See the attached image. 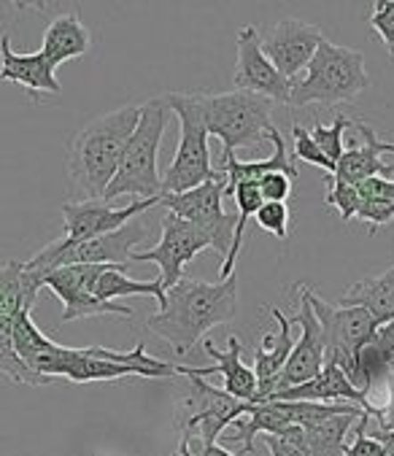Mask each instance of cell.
I'll return each mask as SVG.
<instances>
[{"label":"cell","instance_id":"obj_1","mask_svg":"<svg viewBox=\"0 0 394 456\" xmlns=\"http://www.w3.org/2000/svg\"><path fill=\"white\" fill-rule=\"evenodd\" d=\"M14 351L25 368L46 387L54 379L73 384L117 381L127 376L138 379H176L181 364H170L146 354V343H138L133 351H111L103 346L68 348L46 338L33 322V311L20 314L14 324Z\"/></svg>","mask_w":394,"mask_h":456},{"label":"cell","instance_id":"obj_2","mask_svg":"<svg viewBox=\"0 0 394 456\" xmlns=\"http://www.w3.org/2000/svg\"><path fill=\"white\" fill-rule=\"evenodd\" d=\"M238 314V276L219 284L181 279L165 292V303L149 316V330L162 338L173 354L186 356L217 324L233 322Z\"/></svg>","mask_w":394,"mask_h":456},{"label":"cell","instance_id":"obj_3","mask_svg":"<svg viewBox=\"0 0 394 456\" xmlns=\"http://www.w3.org/2000/svg\"><path fill=\"white\" fill-rule=\"evenodd\" d=\"M141 106H122L86 122L68 143L70 203L103 200L119 167L122 151L138 125Z\"/></svg>","mask_w":394,"mask_h":456},{"label":"cell","instance_id":"obj_4","mask_svg":"<svg viewBox=\"0 0 394 456\" xmlns=\"http://www.w3.org/2000/svg\"><path fill=\"white\" fill-rule=\"evenodd\" d=\"M170 117H173V111H170L165 95L149 98L146 103H141L138 125L122 151L119 167L103 195L106 203H114L117 198H125V195H133L141 200L162 198V178L157 170V154H160L162 135H165Z\"/></svg>","mask_w":394,"mask_h":456},{"label":"cell","instance_id":"obj_5","mask_svg":"<svg viewBox=\"0 0 394 456\" xmlns=\"http://www.w3.org/2000/svg\"><path fill=\"white\" fill-rule=\"evenodd\" d=\"M365 89H370V76L365 70V54L351 46H338L322 38L316 54L300 78L291 81L289 106L303 109L311 103H351Z\"/></svg>","mask_w":394,"mask_h":456},{"label":"cell","instance_id":"obj_6","mask_svg":"<svg viewBox=\"0 0 394 456\" xmlns=\"http://www.w3.org/2000/svg\"><path fill=\"white\" fill-rule=\"evenodd\" d=\"M203 125L209 135H217L225 151L251 149L265 141V133L273 127V101L254 93H194Z\"/></svg>","mask_w":394,"mask_h":456},{"label":"cell","instance_id":"obj_7","mask_svg":"<svg viewBox=\"0 0 394 456\" xmlns=\"http://www.w3.org/2000/svg\"><path fill=\"white\" fill-rule=\"evenodd\" d=\"M168 106L178 117V149L176 157L162 175V195H181L194 187L206 184L222 175V170H214L211 165V149H209V130L203 125L201 109H197L194 93H168Z\"/></svg>","mask_w":394,"mask_h":456},{"label":"cell","instance_id":"obj_8","mask_svg":"<svg viewBox=\"0 0 394 456\" xmlns=\"http://www.w3.org/2000/svg\"><path fill=\"white\" fill-rule=\"evenodd\" d=\"M149 238V227L144 216H135L133 222H127L125 227H119L117 232L92 238V240H81V243H65L52 240L46 243L38 254H33L25 265L28 270H33L36 276H44L57 267H68V265H114V267H133V251L135 246H141Z\"/></svg>","mask_w":394,"mask_h":456},{"label":"cell","instance_id":"obj_9","mask_svg":"<svg viewBox=\"0 0 394 456\" xmlns=\"http://www.w3.org/2000/svg\"><path fill=\"white\" fill-rule=\"evenodd\" d=\"M41 289H44L41 276L28 270L25 262L17 259L0 262V376L9 379L12 384L44 387L20 362L14 351V324L20 314L33 311Z\"/></svg>","mask_w":394,"mask_h":456},{"label":"cell","instance_id":"obj_10","mask_svg":"<svg viewBox=\"0 0 394 456\" xmlns=\"http://www.w3.org/2000/svg\"><path fill=\"white\" fill-rule=\"evenodd\" d=\"M181 376L189 379V392L176 403V427L178 440H197L203 445L219 443L222 432L246 416L249 403L230 397L225 389L206 384V379L194 376V368H184Z\"/></svg>","mask_w":394,"mask_h":456},{"label":"cell","instance_id":"obj_11","mask_svg":"<svg viewBox=\"0 0 394 456\" xmlns=\"http://www.w3.org/2000/svg\"><path fill=\"white\" fill-rule=\"evenodd\" d=\"M160 206H165L178 219L189 222L197 232L209 240V248L227 256L235 230V216L225 211V173L214 181L194 187L181 195H162Z\"/></svg>","mask_w":394,"mask_h":456},{"label":"cell","instance_id":"obj_12","mask_svg":"<svg viewBox=\"0 0 394 456\" xmlns=\"http://www.w3.org/2000/svg\"><path fill=\"white\" fill-rule=\"evenodd\" d=\"M311 308L322 327L324 362L338 364L349 379L357 351L373 340L378 324L370 319L367 311L354 308V305H332V303L322 300L314 289H311Z\"/></svg>","mask_w":394,"mask_h":456},{"label":"cell","instance_id":"obj_13","mask_svg":"<svg viewBox=\"0 0 394 456\" xmlns=\"http://www.w3.org/2000/svg\"><path fill=\"white\" fill-rule=\"evenodd\" d=\"M103 265H68L44 276V287L60 297L62 322L89 319V316H122L133 319L135 311L122 303H101L92 295V281Z\"/></svg>","mask_w":394,"mask_h":456},{"label":"cell","instance_id":"obj_14","mask_svg":"<svg viewBox=\"0 0 394 456\" xmlns=\"http://www.w3.org/2000/svg\"><path fill=\"white\" fill-rule=\"evenodd\" d=\"M209 248V240L197 232L189 222L178 219L176 214H165L162 216V235L157 240V246L146 248V251H133V262H154L160 267V281L165 287V292L170 287H176L184 279V267Z\"/></svg>","mask_w":394,"mask_h":456},{"label":"cell","instance_id":"obj_15","mask_svg":"<svg viewBox=\"0 0 394 456\" xmlns=\"http://www.w3.org/2000/svg\"><path fill=\"white\" fill-rule=\"evenodd\" d=\"M298 314L286 316L294 327H300V338L294 340L291 354L283 364V373L278 379V389H291L308 384L311 379H316L324 368V343H322V327L314 316L311 308V287L308 284H298Z\"/></svg>","mask_w":394,"mask_h":456},{"label":"cell","instance_id":"obj_16","mask_svg":"<svg viewBox=\"0 0 394 456\" xmlns=\"http://www.w3.org/2000/svg\"><path fill=\"white\" fill-rule=\"evenodd\" d=\"M160 206V198L152 200H133L127 206H114L106 200H84V203H62V219H65V243H81L109 232H117L135 216H144Z\"/></svg>","mask_w":394,"mask_h":456},{"label":"cell","instance_id":"obj_17","mask_svg":"<svg viewBox=\"0 0 394 456\" xmlns=\"http://www.w3.org/2000/svg\"><path fill=\"white\" fill-rule=\"evenodd\" d=\"M322 38H324L322 28L303 22V20H278L265 36L259 33L265 57L289 81L303 76V70L308 68L311 57L316 54Z\"/></svg>","mask_w":394,"mask_h":456},{"label":"cell","instance_id":"obj_18","mask_svg":"<svg viewBox=\"0 0 394 456\" xmlns=\"http://www.w3.org/2000/svg\"><path fill=\"white\" fill-rule=\"evenodd\" d=\"M235 49H238V57H235L233 81H235V86L241 89V93H254V95H262V98H267L273 103H286L289 106L291 81L283 78L275 70V65L265 57L259 30L254 25L241 28Z\"/></svg>","mask_w":394,"mask_h":456},{"label":"cell","instance_id":"obj_19","mask_svg":"<svg viewBox=\"0 0 394 456\" xmlns=\"http://www.w3.org/2000/svg\"><path fill=\"white\" fill-rule=\"evenodd\" d=\"M346 133L354 135V143L343 149V157L338 159L332 173L335 178L359 187L367 178H389L394 173V165L383 162V154H394V143L383 141L367 122H351Z\"/></svg>","mask_w":394,"mask_h":456},{"label":"cell","instance_id":"obj_20","mask_svg":"<svg viewBox=\"0 0 394 456\" xmlns=\"http://www.w3.org/2000/svg\"><path fill=\"white\" fill-rule=\"evenodd\" d=\"M54 70L57 68H52L41 52L20 54V52H14L9 33L0 36V81H14V84L25 86L33 95V101H38V95H60L62 93Z\"/></svg>","mask_w":394,"mask_h":456},{"label":"cell","instance_id":"obj_21","mask_svg":"<svg viewBox=\"0 0 394 456\" xmlns=\"http://www.w3.org/2000/svg\"><path fill=\"white\" fill-rule=\"evenodd\" d=\"M270 316L278 322V335H265L262 346L254 351V376H257V403H267L275 389L278 379L283 373V364L291 354L294 346V324L286 319L281 308L270 305Z\"/></svg>","mask_w":394,"mask_h":456},{"label":"cell","instance_id":"obj_22","mask_svg":"<svg viewBox=\"0 0 394 456\" xmlns=\"http://www.w3.org/2000/svg\"><path fill=\"white\" fill-rule=\"evenodd\" d=\"M265 141H270L273 149H275L265 159H246V162H241L233 151H225V170H222L225 173V198H230L238 184H259V181L267 173H283L291 181L300 178L298 167H294V157H289V151H286L283 135L275 127H270L265 133Z\"/></svg>","mask_w":394,"mask_h":456},{"label":"cell","instance_id":"obj_23","mask_svg":"<svg viewBox=\"0 0 394 456\" xmlns=\"http://www.w3.org/2000/svg\"><path fill=\"white\" fill-rule=\"evenodd\" d=\"M203 348L209 356L217 359L211 368H194V376H222L225 379V392L241 403H257V376L251 368L243 364V346L235 335L227 338V348L222 351L211 338H203Z\"/></svg>","mask_w":394,"mask_h":456},{"label":"cell","instance_id":"obj_24","mask_svg":"<svg viewBox=\"0 0 394 456\" xmlns=\"http://www.w3.org/2000/svg\"><path fill=\"white\" fill-rule=\"evenodd\" d=\"M270 400H281V403H341V400H346L349 405H357L365 413L370 411L367 397L346 379V373L338 368V364H330V362H324L322 373L316 379H311L308 384L275 392Z\"/></svg>","mask_w":394,"mask_h":456},{"label":"cell","instance_id":"obj_25","mask_svg":"<svg viewBox=\"0 0 394 456\" xmlns=\"http://www.w3.org/2000/svg\"><path fill=\"white\" fill-rule=\"evenodd\" d=\"M89 49H92V36H89L86 25L81 22V17L76 12H68L49 22L38 52L49 60L52 68H60L68 60L84 57Z\"/></svg>","mask_w":394,"mask_h":456},{"label":"cell","instance_id":"obj_26","mask_svg":"<svg viewBox=\"0 0 394 456\" xmlns=\"http://www.w3.org/2000/svg\"><path fill=\"white\" fill-rule=\"evenodd\" d=\"M341 305H354V308L367 311L378 327L391 322L394 319V265L386 273H381V276H370V279L351 284L343 292Z\"/></svg>","mask_w":394,"mask_h":456},{"label":"cell","instance_id":"obj_27","mask_svg":"<svg viewBox=\"0 0 394 456\" xmlns=\"http://www.w3.org/2000/svg\"><path fill=\"white\" fill-rule=\"evenodd\" d=\"M92 295L101 303H119V297H133V295L154 297L160 305L165 303V287L160 279L133 281V279H127L125 267H114V265L101 267V273H97L94 281H92Z\"/></svg>","mask_w":394,"mask_h":456},{"label":"cell","instance_id":"obj_28","mask_svg":"<svg viewBox=\"0 0 394 456\" xmlns=\"http://www.w3.org/2000/svg\"><path fill=\"white\" fill-rule=\"evenodd\" d=\"M349 127H351V119L343 117V114H338L332 125H322V122H319V125H314V130H311V138L316 141V146L322 149V154H324L332 165H338V159L343 157V135H346Z\"/></svg>","mask_w":394,"mask_h":456},{"label":"cell","instance_id":"obj_29","mask_svg":"<svg viewBox=\"0 0 394 456\" xmlns=\"http://www.w3.org/2000/svg\"><path fill=\"white\" fill-rule=\"evenodd\" d=\"M324 184H327V195H324V203L338 208L341 211V219L343 222H351L357 216V208L362 203V195L354 184H346V181L335 178L332 173H327L324 178Z\"/></svg>","mask_w":394,"mask_h":456},{"label":"cell","instance_id":"obj_30","mask_svg":"<svg viewBox=\"0 0 394 456\" xmlns=\"http://www.w3.org/2000/svg\"><path fill=\"white\" fill-rule=\"evenodd\" d=\"M254 222L259 224V230L275 235L278 240H286L289 222H291V211H289L286 203H262V208L254 214Z\"/></svg>","mask_w":394,"mask_h":456},{"label":"cell","instance_id":"obj_31","mask_svg":"<svg viewBox=\"0 0 394 456\" xmlns=\"http://www.w3.org/2000/svg\"><path fill=\"white\" fill-rule=\"evenodd\" d=\"M291 141H294V157L308 162V165H316L327 173H335V165L322 154V149L316 146V141L311 138V130L300 127V125H294L291 127Z\"/></svg>","mask_w":394,"mask_h":456},{"label":"cell","instance_id":"obj_32","mask_svg":"<svg viewBox=\"0 0 394 456\" xmlns=\"http://www.w3.org/2000/svg\"><path fill=\"white\" fill-rule=\"evenodd\" d=\"M370 28L394 60V0H375L370 12Z\"/></svg>","mask_w":394,"mask_h":456},{"label":"cell","instance_id":"obj_33","mask_svg":"<svg viewBox=\"0 0 394 456\" xmlns=\"http://www.w3.org/2000/svg\"><path fill=\"white\" fill-rule=\"evenodd\" d=\"M367 424H370V416L362 413L359 421L354 424V443L346 445L343 456H389L386 448H383L375 437L367 435Z\"/></svg>","mask_w":394,"mask_h":456},{"label":"cell","instance_id":"obj_34","mask_svg":"<svg viewBox=\"0 0 394 456\" xmlns=\"http://www.w3.org/2000/svg\"><path fill=\"white\" fill-rule=\"evenodd\" d=\"M257 187H259V195L265 203H286L291 198L294 181L283 173H267Z\"/></svg>","mask_w":394,"mask_h":456},{"label":"cell","instance_id":"obj_35","mask_svg":"<svg viewBox=\"0 0 394 456\" xmlns=\"http://www.w3.org/2000/svg\"><path fill=\"white\" fill-rule=\"evenodd\" d=\"M354 219L370 224V232H375L378 227H383V224H389V222L394 219V206L378 203V200H365V198H362V203H359Z\"/></svg>","mask_w":394,"mask_h":456},{"label":"cell","instance_id":"obj_36","mask_svg":"<svg viewBox=\"0 0 394 456\" xmlns=\"http://www.w3.org/2000/svg\"><path fill=\"white\" fill-rule=\"evenodd\" d=\"M265 445L270 448L273 456H306L294 443H289L283 437H275V435H265Z\"/></svg>","mask_w":394,"mask_h":456},{"label":"cell","instance_id":"obj_37","mask_svg":"<svg viewBox=\"0 0 394 456\" xmlns=\"http://www.w3.org/2000/svg\"><path fill=\"white\" fill-rule=\"evenodd\" d=\"M375 343H378L381 348H386L389 354H394V319L375 330Z\"/></svg>","mask_w":394,"mask_h":456},{"label":"cell","instance_id":"obj_38","mask_svg":"<svg viewBox=\"0 0 394 456\" xmlns=\"http://www.w3.org/2000/svg\"><path fill=\"white\" fill-rule=\"evenodd\" d=\"M367 435H370V432H367ZM370 437H375V440L386 448V453L394 456V432H386V429H378V427H375Z\"/></svg>","mask_w":394,"mask_h":456}]
</instances>
